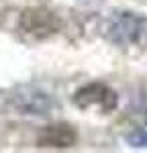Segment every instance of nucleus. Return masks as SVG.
Returning a JSON list of instances; mask_svg holds the SVG:
<instances>
[{
    "instance_id": "obj_2",
    "label": "nucleus",
    "mask_w": 147,
    "mask_h": 153,
    "mask_svg": "<svg viewBox=\"0 0 147 153\" xmlns=\"http://www.w3.org/2000/svg\"><path fill=\"white\" fill-rule=\"evenodd\" d=\"M147 37V21L131 14V12H125L121 14L112 27H110V39L119 45H135L139 41H143Z\"/></svg>"
},
{
    "instance_id": "obj_3",
    "label": "nucleus",
    "mask_w": 147,
    "mask_h": 153,
    "mask_svg": "<svg viewBox=\"0 0 147 153\" xmlns=\"http://www.w3.org/2000/svg\"><path fill=\"white\" fill-rule=\"evenodd\" d=\"M76 139H78V135L70 125H49L39 133L37 145L51 147V149H65V147H72Z\"/></svg>"
},
{
    "instance_id": "obj_1",
    "label": "nucleus",
    "mask_w": 147,
    "mask_h": 153,
    "mask_svg": "<svg viewBox=\"0 0 147 153\" xmlns=\"http://www.w3.org/2000/svg\"><path fill=\"white\" fill-rule=\"evenodd\" d=\"M74 104L78 108H84V110L96 108L102 112H110L117 106V94L106 84H100V82L86 84L84 88H80L74 94Z\"/></svg>"
},
{
    "instance_id": "obj_5",
    "label": "nucleus",
    "mask_w": 147,
    "mask_h": 153,
    "mask_svg": "<svg viewBox=\"0 0 147 153\" xmlns=\"http://www.w3.org/2000/svg\"><path fill=\"white\" fill-rule=\"evenodd\" d=\"M127 141L133 147H147V131H137V133L127 137Z\"/></svg>"
},
{
    "instance_id": "obj_4",
    "label": "nucleus",
    "mask_w": 147,
    "mask_h": 153,
    "mask_svg": "<svg viewBox=\"0 0 147 153\" xmlns=\"http://www.w3.org/2000/svg\"><path fill=\"white\" fill-rule=\"evenodd\" d=\"M21 27H23L24 33H29V35L47 37L55 31V19L45 10H27L23 14Z\"/></svg>"
}]
</instances>
